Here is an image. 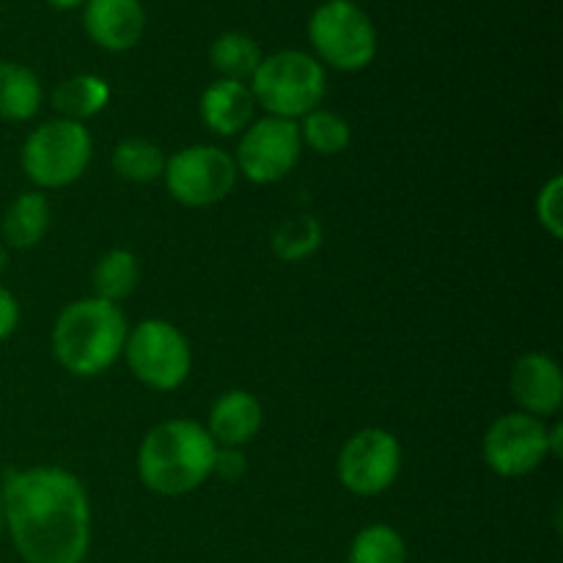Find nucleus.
<instances>
[{
	"label": "nucleus",
	"instance_id": "obj_1",
	"mask_svg": "<svg viewBox=\"0 0 563 563\" xmlns=\"http://www.w3.org/2000/svg\"><path fill=\"white\" fill-rule=\"evenodd\" d=\"M3 522L25 563H82L91 548V504L60 467L11 471L0 493Z\"/></svg>",
	"mask_w": 563,
	"mask_h": 563
},
{
	"label": "nucleus",
	"instance_id": "obj_2",
	"mask_svg": "<svg viewBox=\"0 0 563 563\" xmlns=\"http://www.w3.org/2000/svg\"><path fill=\"white\" fill-rule=\"evenodd\" d=\"M218 443L207 427L170 418L148 429L137 449V476L143 487L165 498H179L201 487L214 473Z\"/></svg>",
	"mask_w": 563,
	"mask_h": 563
},
{
	"label": "nucleus",
	"instance_id": "obj_3",
	"mask_svg": "<svg viewBox=\"0 0 563 563\" xmlns=\"http://www.w3.org/2000/svg\"><path fill=\"white\" fill-rule=\"evenodd\" d=\"M124 311L115 302L86 297L58 313L53 324V355L75 377H97L121 357L126 344Z\"/></svg>",
	"mask_w": 563,
	"mask_h": 563
},
{
	"label": "nucleus",
	"instance_id": "obj_4",
	"mask_svg": "<svg viewBox=\"0 0 563 563\" xmlns=\"http://www.w3.org/2000/svg\"><path fill=\"white\" fill-rule=\"evenodd\" d=\"M247 88L258 108L267 110V115L297 121L322 104L328 75L311 53L280 49L262 58Z\"/></svg>",
	"mask_w": 563,
	"mask_h": 563
},
{
	"label": "nucleus",
	"instance_id": "obj_5",
	"mask_svg": "<svg viewBox=\"0 0 563 563\" xmlns=\"http://www.w3.org/2000/svg\"><path fill=\"white\" fill-rule=\"evenodd\" d=\"M313 58L339 71H361L377 58V27L355 0H324L308 16Z\"/></svg>",
	"mask_w": 563,
	"mask_h": 563
},
{
	"label": "nucleus",
	"instance_id": "obj_6",
	"mask_svg": "<svg viewBox=\"0 0 563 563\" xmlns=\"http://www.w3.org/2000/svg\"><path fill=\"white\" fill-rule=\"evenodd\" d=\"M91 154V132L80 121L53 119L25 137L20 159L25 176L38 190H60L86 174Z\"/></svg>",
	"mask_w": 563,
	"mask_h": 563
},
{
	"label": "nucleus",
	"instance_id": "obj_7",
	"mask_svg": "<svg viewBox=\"0 0 563 563\" xmlns=\"http://www.w3.org/2000/svg\"><path fill=\"white\" fill-rule=\"evenodd\" d=\"M121 355L126 357L132 377L146 388L168 394L190 377L192 355L185 333L165 319H143L126 333Z\"/></svg>",
	"mask_w": 563,
	"mask_h": 563
},
{
	"label": "nucleus",
	"instance_id": "obj_8",
	"mask_svg": "<svg viewBox=\"0 0 563 563\" xmlns=\"http://www.w3.org/2000/svg\"><path fill=\"white\" fill-rule=\"evenodd\" d=\"M236 165L229 152L209 143L185 146L168 157L163 170L170 196L190 209L214 207L231 196L236 185Z\"/></svg>",
	"mask_w": 563,
	"mask_h": 563
},
{
	"label": "nucleus",
	"instance_id": "obj_9",
	"mask_svg": "<svg viewBox=\"0 0 563 563\" xmlns=\"http://www.w3.org/2000/svg\"><path fill=\"white\" fill-rule=\"evenodd\" d=\"M300 154V124L264 115V119L251 121V126L242 132L234 165L236 174H242L253 185H273L295 170Z\"/></svg>",
	"mask_w": 563,
	"mask_h": 563
},
{
	"label": "nucleus",
	"instance_id": "obj_10",
	"mask_svg": "<svg viewBox=\"0 0 563 563\" xmlns=\"http://www.w3.org/2000/svg\"><path fill=\"white\" fill-rule=\"evenodd\" d=\"M339 482L361 498L390 489L401 471V445L388 429L366 427L352 434L339 454Z\"/></svg>",
	"mask_w": 563,
	"mask_h": 563
},
{
	"label": "nucleus",
	"instance_id": "obj_11",
	"mask_svg": "<svg viewBox=\"0 0 563 563\" xmlns=\"http://www.w3.org/2000/svg\"><path fill=\"white\" fill-rule=\"evenodd\" d=\"M482 454L489 471L498 476H528L550 456L548 423L520 410L506 412L484 432Z\"/></svg>",
	"mask_w": 563,
	"mask_h": 563
},
{
	"label": "nucleus",
	"instance_id": "obj_12",
	"mask_svg": "<svg viewBox=\"0 0 563 563\" xmlns=\"http://www.w3.org/2000/svg\"><path fill=\"white\" fill-rule=\"evenodd\" d=\"M82 27L97 47L126 53L146 33V9L141 0H86Z\"/></svg>",
	"mask_w": 563,
	"mask_h": 563
},
{
	"label": "nucleus",
	"instance_id": "obj_13",
	"mask_svg": "<svg viewBox=\"0 0 563 563\" xmlns=\"http://www.w3.org/2000/svg\"><path fill=\"white\" fill-rule=\"evenodd\" d=\"M511 396L520 412L533 418H550L563 405L561 366L544 352H526L511 368Z\"/></svg>",
	"mask_w": 563,
	"mask_h": 563
},
{
	"label": "nucleus",
	"instance_id": "obj_14",
	"mask_svg": "<svg viewBox=\"0 0 563 563\" xmlns=\"http://www.w3.org/2000/svg\"><path fill=\"white\" fill-rule=\"evenodd\" d=\"M198 113L207 130H212L220 137H234L251 126L253 113H256V99L251 88L240 80H214L212 86L203 88Z\"/></svg>",
	"mask_w": 563,
	"mask_h": 563
},
{
	"label": "nucleus",
	"instance_id": "obj_15",
	"mask_svg": "<svg viewBox=\"0 0 563 563\" xmlns=\"http://www.w3.org/2000/svg\"><path fill=\"white\" fill-rule=\"evenodd\" d=\"M264 421L262 405L247 390H225L209 410L207 432L220 449H242L258 434Z\"/></svg>",
	"mask_w": 563,
	"mask_h": 563
},
{
	"label": "nucleus",
	"instance_id": "obj_16",
	"mask_svg": "<svg viewBox=\"0 0 563 563\" xmlns=\"http://www.w3.org/2000/svg\"><path fill=\"white\" fill-rule=\"evenodd\" d=\"M49 223H53V207H49L47 196L42 190H27L9 203L0 231H3L5 245L27 251L47 236Z\"/></svg>",
	"mask_w": 563,
	"mask_h": 563
},
{
	"label": "nucleus",
	"instance_id": "obj_17",
	"mask_svg": "<svg viewBox=\"0 0 563 563\" xmlns=\"http://www.w3.org/2000/svg\"><path fill=\"white\" fill-rule=\"evenodd\" d=\"M42 82L25 64L0 60V119L27 121L42 108Z\"/></svg>",
	"mask_w": 563,
	"mask_h": 563
},
{
	"label": "nucleus",
	"instance_id": "obj_18",
	"mask_svg": "<svg viewBox=\"0 0 563 563\" xmlns=\"http://www.w3.org/2000/svg\"><path fill=\"white\" fill-rule=\"evenodd\" d=\"M110 86L99 75H75L53 91V108L58 119L86 121L108 108Z\"/></svg>",
	"mask_w": 563,
	"mask_h": 563
},
{
	"label": "nucleus",
	"instance_id": "obj_19",
	"mask_svg": "<svg viewBox=\"0 0 563 563\" xmlns=\"http://www.w3.org/2000/svg\"><path fill=\"white\" fill-rule=\"evenodd\" d=\"M137 280H141V262H137L135 253L124 251V247H113L104 256H99L97 267H93V297L108 302H121L135 291Z\"/></svg>",
	"mask_w": 563,
	"mask_h": 563
},
{
	"label": "nucleus",
	"instance_id": "obj_20",
	"mask_svg": "<svg viewBox=\"0 0 563 563\" xmlns=\"http://www.w3.org/2000/svg\"><path fill=\"white\" fill-rule=\"evenodd\" d=\"M262 58L264 55L256 38L242 31L220 33L212 42V47H209V60H212V66L225 80H251L253 71L262 64Z\"/></svg>",
	"mask_w": 563,
	"mask_h": 563
},
{
	"label": "nucleus",
	"instance_id": "obj_21",
	"mask_svg": "<svg viewBox=\"0 0 563 563\" xmlns=\"http://www.w3.org/2000/svg\"><path fill=\"white\" fill-rule=\"evenodd\" d=\"M165 157L163 148L157 146L148 137H126L119 146L113 148V157H110V165H113L115 176L126 181H135V185H146V181H154L163 176Z\"/></svg>",
	"mask_w": 563,
	"mask_h": 563
},
{
	"label": "nucleus",
	"instance_id": "obj_22",
	"mask_svg": "<svg viewBox=\"0 0 563 563\" xmlns=\"http://www.w3.org/2000/svg\"><path fill=\"white\" fill-rule=\"evenodd\" d=\"M324 231L313 214H295L273 231V253L280 262H306L322 247Z\"/></svg>",
	"mask_w": 563,
	"mask_h": 563
},
{
	"label": "nucleus",
	"instance_id": "obj_23",
	"mask_svg": "<svg viewBox=\"0 0 563 563\" xmlns=\"http://www.w3.org/2000/svg\"><path fill=\"white\" fill-rule=\"evenodd\" d=\"M300 141L306 143L311 152L322 154V157H335L344 152L352 141L350 121L344 115L333 113V110L317 108L308 115H302Z\"/></svg>",
	"mask_w": 563,
	"mask_h": 563
},
{
	"label": "nucleus",
	"instance_id": "obj_24",
	"mask_svg": "<svg viewBox=\"0 0 563 563\" xmlns=\"http://www.w3.org/2000/svg\"><path fill=\"white\" fill-rule=\"evenodd\" d=\"M346 563H407V544L396 528L374 522L352 539Z\"/></svg>",
	"mask_w": 563,
	"mask_h": 563
},
{
	"label": "nucleus",
	"instance_id": "obj_25",
	"mask_svg": "<svg viewBox=\"0 0 563 563\" xmlns=\"http://www.w3.org/2000/svg\"><path fill=\"white\" fill-rule=\"evenodd\" d=\"M563 179L561 176H550L548 185H542L537 198V218L542 229L548 231L553 240L563 236Z\"/></svg>",
	"mask_w": 563,
	"mask_h": 563
},
{
	"label": "nucleus",
	"instance_id": "obj_26",
	"mask_svg": "<svg viewBox=\"0 0 563 563\" xmlns=\"http://www.w3.org/2000/svg\"><path fill=\"white\" fill-rule=\"evenodd\" d=\"M16 324H20V302L0 284V341L9 339L16 330Z\"/></svg>",
	"mask_w": 563,
	"mask_h": 563
},
{
	"label": "nucleus",
	"instance_id": "obj_27",
	"mask_svg": "<svg viewBox=\"0 0 563 563\" xmlns=\"http://www.w3.org/2000/svg\"><path fill=\"white\" fill-rule=\"evenodd\" d=\"M214 473H220L229 482H236V478L245 473V456H242L240 449H220L218 456H214Z\"/></svg>",
	"mask_w": 563,
	"mask_h": 563
},
{
	"label": "nucleus",
	"instance_id": "obj_28",
	"mask_svg": "<svg viewBox=\"0 0 563 563\" xmlns=\"http://www.w3.org/2000/svg\"><path fill=\"white\" fill-rule=\"evenodd\" d=\"M548 445H550V456H561V451H563V427L561 423L548 427Z\"/></svg>",
	"mask_w": 563,
	"mask_h": 563
},
{
	"label": "nucleus",
	"instance_id": "obj_29",
	"mask_svg": "<svg viewBox=\"0 0 563 563\" xmlns=\"http://www.w3.org/2000/svg\"><path fill=\"white\" fill-rule=\"evenodd\" d=\"M47 5H53L58 11H75L80 5H86V0H47Z\"/></svg>",
	"mask_w": 563,
	"mask_h": 563
},
{
	"label": "nucleus",
	"instance_id": "obj_30",
	"mask_svg": "<svg viewBox=\"0 0 563 563\" xmlns=\"http://www.w3.org/2000/svg\"><path fill=\"white\" fill-rule=\"evenodd\" d=\"M5 264H9V253H5V247H3V245H0V275H3Z\"/></svg>",
	"mask_w": 563,
	"mask_h": 563
},
{
	"label": "nucleus",
	"instance_id": "obj_31",
	"mask_svg": "<svg viewBox=\"0 0 563 563\" xmlns=\"http://www.w3.org/2000/svg\"><path fill=\"white\" fill-rule=\"evenodd\" d=\"M0 522H3V504H0Z\"/></svg>",
	"mask_w": 563,
	"mask_h": 563
}]
</instances>
